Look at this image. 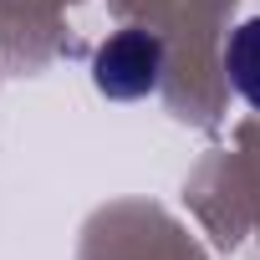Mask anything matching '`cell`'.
Segmentation results:
<instances>
[{
    "label": "cell",
    "instance_id": "obj_2",
    "mask_svg": "<svg viewBox=\"0 0 260 260\" xmlns=\"http://www.w3.org/2000/svg\"><path fill=\"white\" fill-rule=\"evenodd\" d=\"M224 72H230V87H235L250 107H260V16H250L245 26L230 31Z\"/></svg>",
    "mask_w": 260,
    "mask_h": 260
},
{
    "label": "cell",
    "instance_id": "obj_1",
    "mask_svg": "<svg viewBox=\"0 0 260 260\" xmlns=\"http://www.w3.org/2000/svg\"><path fill=\"white\" fill-rule=\"evenodd\" d=\"M164 77V41L153 31H138L127 26L117 36H107L92 56V82L102 97H117V102H133V97H148Z\"/></svg>",
    "mask_w": 260,
    "mask_h": 260
}]
</instances>
